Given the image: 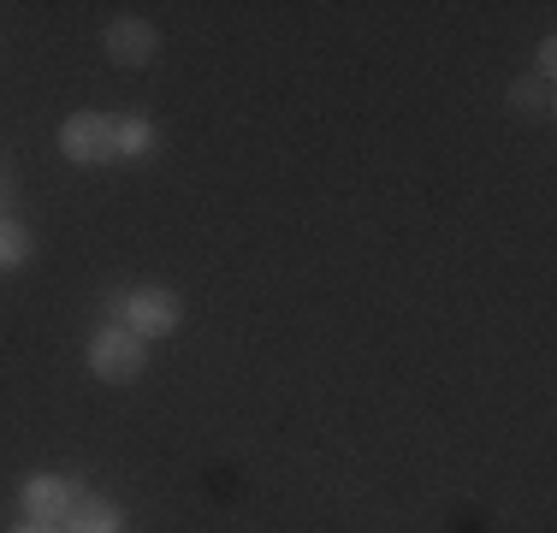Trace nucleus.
<instances>
[{"instance_id": "5", "label": "nucleus", "mask_w": 557, "mask_h": 533, "mask_svg": "<svg viewBox=\"0 0 557 533\" xmlns=\"http://www.w3.org/2000/svg\"><path fill=\"white\" fill-rule=\"evenodd\" d=\"M154 48H161V36H154L149 18H113L108 24V60L113 65H149Z\"/></svg>"}, {"instance_id": "6", "label": "nucleus", "mask_w": 557, "mask_h": 533, "mask_svg": "<svg viewBox=\"0 0 557 533\" xmlns=\"http://www.w3.org/2000/svg\"><path fill=\"white\" fill-rule=\"evenodd\" d=\"M65 533H125V516H119L113 498H84L77 492L72 516H65Z\"/></svg>"}, {"instance_id": "1", "label": "nucleus", "mask_w": 557, "mask_h": 533, "mask_svg": "<svg viewBox=\"0 0 557 533\" xmlns=\"http://www.w3.org/2000/svg\"><path fill=\"white\" fill-rule=\"evenodd\" d=\"M143 368H149V344H143L131 326H108V332L89 338V373H96V380L125 385V380H137Z\"/></svg>"}, {"instance_id": "3", "label": "nucleus", "mask_w": 557, "mask_h": 533, "mask_svg": "<svg viewBox=\"0 0 557 533\" xmlns=\"http://www.w3.org/2000/svg\"><path fill=\"white\" fill-rule=\"evenodd\" d=\"M72 504H77L72 480H60V474H36V480H24V516H30L36 528H65Z\"/></svg>"}, {"instance_id": "10", "label": "nucleus", "mask_w": 557, "mask_h": 533, "mask_svg": "<svg viewBox=\"0 0 557 533\" xmlns=\"http://www.w3.org/2000/svg\"><path fill=\"white\" fill-rule=\"evenodd\" d=\"M30 533H54V528H30Z\"/></svg>"}, {"instance_id": "8", "label": "nucleus", "mask_w": 557, "mask_h": 533, "mask_svg": "<svg viewBox=\"0 0 557 533\" xmlns=\"http://www.w3.org/2000/svg\"><path fill=\"white\" fill-rule=\"evenodd\" d=\"M510 107H516V113H528V119H546L552 113V77H516Z\"/></svg>"}, {"instance_id": "2", "label": "nucleus", "mask_w": 557, "mask_h": 533, "mask_svg": "<svg viewBox=\"0 0 557 533\" xmlns=\"http://www.w3.org/2000/svg\"><path fill=\"white\" fill-rule=\"evenodd\" d=\"M60 154L77 160V166H101V160H119V137L108 113H72L60 125Z\"/></svg>"}, {"instance_id": "9", "label": "nucleus", "mask_w": 557, "mask_h": 533, "mask_svg": "<svg viewBox=\"0 0 557 533\" xmlns=\"http://www.w3.org/2000/svg\"><path fill=\"white\" fill-rule=\"evenodd\" d=\"M24 261H30V232L0 220V266H24Z\"/></svg>"}, {"instance_id": "4", "label": "nucleus", "mask_w": 557, "mask_h": 533, "mask_svg": "<svg viewBox=\"0 0 557 533\" xmlns=\"http://www.w3.org/2000/svg\"><path fill=\"white\" fill-rule=\"evenodd\" d=\"M125 326L137 332L143 344L166 338V332L178 326V297H172V290H131L125 297Z\"/></svg>"}, {"instance_id": "7", "label": "nucleus", "mask_w": 557, "mask_h": 533, "mask_svg": "<svg viewBox=\"0 0 557 533\" xmlns=\"http://www.w3.org/2000/svg\"><path fill=\"white\" fill-rule=\"evenodd\" d=\"M113 137H119V160H149L154 154V125L149 119H113Z\"/></svg>"}]
</instances>
